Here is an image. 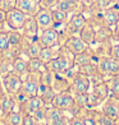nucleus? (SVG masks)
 Instances as JSON below:
<instances>
[{
  "mask_svg": "<svg viewBox=\"0 0 119 125\" xmlns=\"http://www.w3.org/2000/svg\"><path fill=\"white\" fill-rule=\"evenodd\" d=\"M61 46H64L68 51H71L73 55H77V54H81L83 51H86L90 46L83 41V40L79 37L78 35H72V36H68L63 43H61Z\"/></svg>",
  "mask_w": 119,
  "mask_h": 125,
  "instance_id": "nucleus-10",
  "label": "nucleus"
},
{
  "mask_svg": "<svg viewBox=\"0 0 119 125\" xmlns=\"http://www.w3.org/2000/svg\"><path fill=\"white\" fill-rule=\"evenodd\" d=\"M69 91L73 94H82V93H88L91 91V78L77 72L73 75L71 81V88Z\"/></svg>",
  "mask_w": 119,
  "mask_h": 125,
  "instance_id": "nucleus-6",
  "label": "nucleus"
},
{
  "mask_svg": "<svg viewBox=\"0 0 119 125\" xmlns=\"http://www.w3.org/2000/svg\"><path fill=\"white\" fill-rule=\"evenodd\" d=\"M51 106L68 112L73 106H74V96H73V93L71 92V91L59 92V93L55 94V97L51 102Z\"/></svg>",
  "mask_w": 119,
  "mask_h": 125,
  "instance_id": "nucleus-9",
  "label": "nucleus"
},
{
  "mask_svg": "<svg viewBox=\"0 0 119 125\" xmlns=\"http://www.w3.org/2000/svg\"><path fill=\"white\" fill-rule=\"evenodd\" d=\"M58 50L59 47H42L41 51H40V55H38V59L41 60L45 65L48 64L50 60H53L56 55H58Z\"/></svg>",
  "mask_w": 119,
  "mask_h": 125,
  "instance_id": "nucleus-31",
  "label": "nucleus"
},
{
  "mask_svg": "<svg viewBox=\"0 0 119 125\" xmlns=\"http://www.w3.org/2000/svg\"><path fill=\"white\" fill-rule=\"evenodd\" d=\"M38 31H40V28L37 26L35 17H27L23 26L21 28L22 35L26 38H36V37H38Z\"/></svg>",
  "mask_w": 119,
  "mask_h": 125,
  "instance_id": "nucleus-17",
  "label": "nucleus"
},
{
  "mask_svg": "<svg viewBox=\"0 0 119 125\" xmlns=\"http://www.w3.org/2000/svg\"><path fill=\"white\" fill-rule=\"evenodd\" d=\"M99 73L104 78H109L119 74V61L113 59L111 56H101L97 59Z\"/></svg>",
  "mask_w": 119,
  "mask_h": 125,
  "instance_id": "nucleus-4",
  "label": "nucleus"
},
{
  "mask_svg": "<svg viewBox=\"0 0 119 125\" xmlns=\"http://www.w3.org/2000/svg\"><path fill=\"white\" fill-rule=\"evenodd\" d=\"M45 106L46 105H45V102L42 101V98L40 96H32V97H28L23 104L19 105V110L23 114H31V115H33L38 110L44 109Z\"/></svg>",
  "mask_w": 119,
  "mask_h": 125,
  "instance_id": "nucleus-13",
  "label": "nucleus"
},
{
  "mask_svg": "<svg viewBox=\"0 0 119 125\" xmlns=\"http://www.w3.org/2000/svg\"><path fill=\"white\" fill-rule=\"evenodd\" d=\"M82 1H83V4L86 5V7H90V5H92L94 3L97 1V0H82Z\"/></svg>",
  "mask_w": 119,
  "mask_h": 125,
  "instance_id": "nucleus-45",
  "label": "nucleus"
},
{
  "mask_svg": "<svg viewBox=\"0 0 119 125\" xmlns=\"http://www.w3.org/2000/svg\"><path fill=\"white\" fill-rule=\"evenodd\" d=\"M78 68V72L82 73V74L90 77L91 79L96 78V77H103L99 73V66H97V60H95L92 62H88L86 65H82V66H77Z\"/></svg>",
  "mask_w": 119,
  "mask_h": 125,
  "instance_id": "nucleus-24",
  "label": "nucleus"
},
{
  "mask_svg": "<svg viewBox=\"0 0 119 125\" xmlns=\"http://www.w3.org/2000/svg\"><path fill=\"white\" fill-rule=\"evenodd\" d=\"M74 66V55L60 45L58 55L46 64V69L54 72L55 74H67Z\"/></svg>",
  "mask_w": 119,
  "mask_h": 125,
  "instance_id": "nucleus-1",
  "label": "nucleus"
},
{
  "mask_svg": "<svg viewBox=\"0 0 119 125\" xmlns=\"http://www.w3.org/2000/svg\"><path fill=\"white\" fill-rule=\"evenodd\" d=\"M51 15H53V21H54V27H59V26H64L68 19H69V15L67 12L58 8H53L51 9Z\"/></svg>",
  "mask_w": 119,
  "mask_h": 125,
  "instance_id": "nucleus-28",
  "label": "nucleus"
},
{
  "mask_svg": "<svg viewBox=\"0 0 119 125\" xmlns=\"http://www.w3.org/2000/svg\"><path fill=\"white\" fill-rule=\"evenodd\" d=\"M114 31L111 27L107 26H99L96 27V42H107L113 41Z\"/></svg>",
  "mask_w": 119,
  "mask_h": 125,
  "instance_id": "nucleus-22",
  "label": "nucleus"
},
{
  "mask_svg": "<svg viewBox=\"0 0 119 125\" xmlns=\"http://www.w3.org/2000/svg\"><path fill=\"white\" fill-rule=\"evenodd\" d=\"M91 92L94 94H96L100 100H106L107 98V96L110 94V89L109 87H107V84L105 82V79L104 81H101V82H97L96 84H94L92 88H91Z\"/></svg>",
  "mask_w": 119,
  "mask_h": 125,
  "instance_id": "nucleus-27",
  "label": "nucleus"
},
{
  "mask_svg": "<svg viewBox=\"0 0 119 125\" xmlns=\"http://www.w3.org/2000/svg\"><path fill=\"white\" fill-rule=\"evenodd\" d=\"M113 4L111 0H97L96 3H94L92 5H90V7H87V10L90 12V14L94 15V14H99L101 12H104L105 9L110 8Z\"/></svg>",
  "mask_w": 119,
  "mask_h": 125,
  "instance_id": "nucleus-30",
  "label": "nucleus"
},
{
  "mask_svg": "<svg viewBox=\"0 0 119 125\" xmlns=\"http://www.w3.org/2000/svg\"><path fill=\"white\" fill-rule=\"evenodd\" d=\"M78 36L81 37L88 46H91V45H94L96 42V27L88 21L86 23V26H84L81 30V32L78 33Z\"/></svg>",
  "mask_w": 119,
  "mask_h": 125,
  "instance_id": "nucleus-19",
  "label": "nucleus"
},
{
  "mask_svg": "<svg viewBox=\"0 0 119 125\" xmlns=\"http://www.w3.org/2000/svg\"><path fill=\"white\" fill-rule=\"evenodd\" d=\"M41 49H42V46H41V43L38 42V37H36V38H26L23 54L27 56L28 59H31V58H38Z\"/></svg>",
  "mask_w": 119,
  "mask_h": 125,
  "instance_id": "nucleus-18",
  "label": "nucleus"
},
{
  "mask_svg": "<svg viewBox=\"0 0 119 125\" xmlns=\"http://www.w3.org/2000/svg\"><path fill=\"white\" fill-rule=\"evenodd\" d=\"M113 31H114V37H113V40H119V21L117 22V24L113 27Z\"/></svg>",
  "mask_w": 119,
  "mask_h": 125,
  "instance_id": "nucleus-44",
  "label": "nucleus"
},
{
  "mask_svg": "<svg viewBox=\"0 0 119 125\" xmlns=\"http://www.w3.org/2000/svg\"><path fill=\"white\" fill-rule=\"evenodd\" d=\"M38 125H48V124L45 123V121H40V123H38Z\"/></svg>",
  "mask_w": 119,
  "mask_h": 125,
  "instance_id": "nucleus-47",
  "label": "nucleus"
},
{
  "mask_svg": "<svg viewBox=\"0 0 119 125\" xmlns=\"http://www.w3.org/2000/svg\"><path fill=\"white\" fill-rule=\"evenodd\" d=\"M15 8L23 12L27 17H35L36 13L41 9L38 0H17Z\"/></svg>",
  "mask_w": 119,
  "mask_h": 125,
  "instance_id": "nucleus-15",
  "label": "nucleus"
},
{
  "mask_svg": "<svg viewBox=\"0 0 119 125\" xmlns=\"http://www.w3.org/2000/svg\"><path fill=\"white\" fill-rule=\"evenodd\" d=\"M115 125H119V116L115 117Z\"/></svg>",
  "mask_w": 119,
  "mask_h": 125,
  "instance_id": "nucleus-46",
  "label": "nucleus"
},
{
  "mask_svg": "<svg viewBox=\"0 0 119 125\" xmlns=\"http://www.w3.org/2000/svg\"><path fill=\"white\" fill-rule=\"evenodd\" d=\"M55 73L49 70V69H45L44 72L40 73V83L44 84L46 87H53L54 81H55Z\"/></svg>",
  "mask_w": 119,
  "mask_h": 125,
  "instance_id": "nucleus-33",
  "label": "nucleus"
},
{
  "mask_svg": "<svg viewBox=\"0 0 119 125\" xmlns=\"http://www.w3.org/2000/svg\"><path fill=\"white\" fill-rule=\"evenodd\" d=\"M46 69V65L38 58H31L27 60V70L28 73H41Z\"/></svg>",
  "mask_w": 119,
  "mask_h": 125,
  "instance_id": "nucleus-32",
  "label": "nucleus"
},
{
  "mask_svg": "<svg viewBox=\"0 0 119 125\" xmlns=\"http://www.w3.org/2000/svg\"><path fill=\"white\" fill-rule=\"evenodd\" d=\"M44 121L48 125H69V119L65 116V111L56 109L51 105L45 107Z\"/></svg>",
  "mask_w": 119,
  "mask_h": 125,
  "instance_id": "nucleus-5",
  "label": "nucleus"
},
{
  "mask_svg": "<svg viewBox=\"0 0 119 125\" xmlns=\"http://www.w3.org/2000/svg\"><path fill=\"white\" fill-rule=\"evenodd\" d=\"M13 72L19 74L22 78H23L28 70H27V60L22 58V55H18L13 59Z\"/></svg>",
  "mask_w": 119,
  "mask_h": 125,
  "instance_id": "nucleus-29",
  "label": "nucleus"
},
{
  "mask_svg": "<svg viewBox=\"0 0 119 125\" xmlns=\"http://www.w3.org/2000/svg\"><path fill=\"white\" fill-rule=\"evenodd\" d=\"M22 82H23V78H22L19 74H17V73H14V72H10L5 77H3L4 91L8 94L15 96L18 92H21Z\"/></svg>",
  "mask_w": 119,
  "mask_h": 125,
  "instance_id": "nucleus-8",
  "label": "nucleus"
},
{
  "mask_svg": "<svg viewBox=\"0 0 119 125\" xmlns=\"http://www.w3.org/2000/svg\"><path fill=\"white\" fill-rule=\"evenodd\" d=\"M95 60H97L95 58L94 52L91 51V49H87L86 51H83L81 54H77L74 55V65L76 66H82V65H86L88 62H92Z\"/></svg>",
  "mask_w": 119,
  "mask_h": 125,
  "instance_id": "nucleus-26",
  "label": "nucleus"
},
{
  "mask_svg": "<svg viewBox=\"0 0 119 125\" xmlns=\"http://www.w3.org/2000/svg\"><path fill=\"white\" fill-rule=\"evenodd\" d=\"M69 125H86L83 121L82 117H78V116H72L69 119Z\"/></svg>",
  "mask_w": 119,
  "mask_h": 125,
  "instance_id": "nucleus-42",
  "label": "nucleus"
},
{
  "mask_svg": "<svg viewBox=\"0 0 119 125\" xmlns=\"http://www.w3.org/2000/svg\"><path fill=\"white\" fill-rule=\"evenodd\" d=\"M88 22L87 17L84 15L83 13H76V14H72L69 17L68 22L64 24V30H63V33H60V40H61V36H63V41L68 37V36H72V35H78L81 30L86 26V23ZM63 43V42H61Z\"/></svg>",
  "mask_w": 119,
  "mask_h": 125,
  "instance_id": "nucleus-2",
  "label": "nucleus"
},
{
  "mask_svg": "<svg viewBox=\"0 0 119 125\" xmlns=\"http://www.w3.org/2000/svg\"><path fill=\"white\" fill-rule=\"evenodd\" d=\"M38 120L31 115V114H24L23 115V121H22V125H38Z\"/></svg>",
  "mask_w": 119,
  "mask_h": 125,
  "instance_id": "nucleus-39",
  "label": "nucleus"
},
{
  "mask_svg": "<svg viewBox=\"0 0 119 125\" xmlns=\"http://www.w3.org/2000/svg\"><path fill=\"white\" fill-rule=\"evenodd\" d=\"M38 42L42 47H59L61 45L60 33L56 27L42 30L38 36Z\"/></svg>",
  "mask_w": 119,
  "mask_h": 125,
  "instance_id": "nucleus-7",
  "label": "nucleus"
},
{
  "mask_svg": "<svg viewBox=\"0 0 119 125\" xmlns=\"http://www.w3.org/2000/svg\"><path fill=\"white\" fill-rule=\"evenodd\" d=\"M26 18H27V15L17 8L7 12V24L13 31H21Z\"/></svg>",
  "mask_w": 119,
  "mask_h": 125,
  "instance_id": "nucleus-11",
  "label": "nucleus"
},
{
  "mask_svg": "<svg viewBox=\"0 0 119 125\" xmlns=\"http://www.w3.org/2000/svg\"><path fill=\"white\" fill-rule=\"evenodd\" d=\"M4 23H7V12L0 9V26H3Z\"/></svg>",
  "mask_w": 119,
  "mask_h": 125,
  "instance_id": "nucleus-43",
  "label": "nucleus"
},
{
  "mask_svg": "<svg viewBox=\"0 0 119 125\" xmlns=\"http://www.w3.org/2000/svg\"><path fill=\"white\" fill-rule=\"evenodd\" d=\"M23 115L24 114L19 111H12L8 114H3L1 119L3 125H22V121H23Z\"/></svg>",
  "mask_w": 119,
  "mask_h": 125,
  "instance_id": "nucleus-20",
  "label": "nucleus"
},
{
  "mask_svg": "<svg viewBox=\"0 0 119 125\" xmlns=\"http://www.w3.org/2000/svg\"><path fill=\"white\" fill-rule=\"evenodd\" d=\"M111 1H113V4H118L119 0H111Z\"/></svg>",
  "mask_w": 119,
  "mask_h": 125,
  "instance_id": "nucleus-48",
  "label": "nucleus"
},
{
  "mask_svg": "<svg viewBox=\"0 0 119 125\" xmlns=\"http://www.w3.org/2000/svg\"><path fill=\"white\" fill-rule=\"evenodd\" d=\"M95 119H96V124L97 125H115V119L104 114L101 110L100 111L95 110Z\"/></svg>",
  "mask_w": 119,
  "mask_h": 125,
  "instance_id": "nucleus-34",
  "label": "nucleus"
},
{
  "mask_svg": "<svg viewBox=\"0 0 119 125\" xmlns=\"http://www.w3.org/2000/svg\"><path fill=\"white\" fill-rule=\"evenodd\" d=\"M103 100H100L96 94H94L91 91L88 92V94H87V105H86V107L87 109H96L97 106H101V104H103Z\"/></svg>",
  "mask_w": 119,
  "mask_h": 125,
  "instance_id": "nucleus-37",
  "label": "nucleus"
},
{
  "mask_svg": "<svg viewBox=\"0 0 119 125\" xmlns=\"http://www.w3.org/2000/svg\"><path fill=\"white\" fill-rule=\"evenodd\" d=\"M96 125H97V124H96Z\"/></svg>",
  "mask_w": 119,
  "mask_h": 125,
  "instance_id": "nucleus-51",
  "label": "nucleus"
},
{
  "mask_svg": "<svg viewBox=\"0 0 119 125\" xmlns=\"http://www.w3.org/2000/svg\"><path fill=\"white\" fill-rule=\"evenodd\" d=\"M101 111L106 115L111 116L113 119H115L119 116V96L110 93L107 96V98L104 100V102L101 104Z\"/></svg>",
  "mask_w": 119,
  "mask_h": 125,
  "instance_id": "nucleus-12",
  "label": "nucleus"
},
{
  "mask_svg": "<svg viewBox=\"0 0 119 125\" xmlns=\"http://www.w3.org/2000/svg\"><path fill=\"white\" fill-rule=\"evenodd\" d=\"M117 7H118V8H119V3H118V4H117Z\"/></svg>",
  "mask_w": 119,
  "mask_h": 125,
  "instance_id": "nucleus-50",
  "label": "nucleus"
},
{
  "mask_svg": "<svg viewBox=\"0 0 119 125\" xmlns=\"http://www.w3.org/2000/svg\"><path fill=\"white\" fill-rule=\"evenodd\" d=\"M110 56L113 59H115V60L119 61V42L115 43V45H113L111 51H110Z\"/></svg>",
  "mask_w": 119,
  "mask_h": 125,
  "instance_id": "nucleus-41",
  "label": "nucleus"
},
{
  "mask_svg": "<svg viewBox=\"0 0 119 125\" xmlns=\"http://www.w3.org/2000/svg\"><path fill=\"white\" fill-rule=\"evenodd\" d=\"M9 50L8 31H0V58Z\"/></svg>",
  "mask_w": 119,
  "mask_h": 125,
  "instance_id": "nucleus-36",
  "label": "nucleus"
},
{
  "mask_svg": "<svg viewBox=\"0 0 119 125\" xmlns=\"http://www.w3.org/2000/svg\"><path fill=\"white\" fill-rule=\"evenodd\" d=\"M35 19L37 22V26L40 28V31L46 30V28H51L54 27V21H53V15H51V9L48 8H41L36 13Z\"/></svg>",
  "mask_w": 119,
  "mask_h": 125,
  "instance_id": "nucleus-16",
  "label": "nucleus"
},
{
  "mask_svg": "<svg viewBox=\"0 0 119 125\" xmlns=\"http://www.w3.org/2000/svg\"><path fill=\"white\" fill-rule=\"evenodd\" d=\"M55 94H56V92H55V89L53 87H46V86H44V84H40L37 96H40V97L42 98V101L45 102V105H46V106L51 105Z\"/></svg>",
  "mask_w": 119,
  "mask_h": 125,
  "instance_id": "nucleus-25",
  "label": "nucleus"
},
{
  "mask_svg": "<svg viewBox=\"0 0 119 125\" xmlns=\"http://www.w3.org/2000/svg\"><path fill=\"white\" fill-rule=\"evenodd\" d=\"M15 104H17L15 97L12 94H8L7 92L0 97V110L3 114L12 112L15 109Z\"/></svg>",
  "mask_w": 119,
  "mask_h": 125,
  "instance_id": "nucleus-23",
  "label": "nucleus"
},
{
  "mask_svg": "<svg viewBox=\"0 0 119 125\" xmlns=\"http://www.w3.org/2000/svg\"><path fill=\"white\" fill-rule=\"evenodd\" d=\"M17 0H0V9H3L4 12H9L15 8Z\"/></svg>",
  "mask_w": 119,
  "mask_h": 125,
  "instance_id": "nucleus-38",
  "label": "nucleus"
},
{
  "mask_svg": "<svg viewBox=\"0 0 119 125\" xmlns=\"http://www.w3.org/2000/svg\"><path fill=\"white\" fill-rule=\"evenodd\" d=\"M0 125H3V124H1V119H0Z\"/></svg>",
  "mask_w": 119,
  "mask_h": 125,
  "instance_id": "nucleus-49",
  "label": "nucleus"
},
{
  "mask_svg": "<svg viewBox=\"0 0 119 125\" xmlns=\"http://www.w3.org/2000/svg\"><path fill=\"white\" fill-rule=\"evenodd\" d=\"M40 84V73H27L23 77L21 93H23L26 97L37 96Z\"/></svg>",
  "mask_w": 119,
  "mask_h": 125,
  "instance_id": "nucleus-3",
  "label": "nucleus"
},
{
  "mask_svg": "<svg viewBox=\"0 0 119 125\" xmlns=\"http://www.w3.org/2000/svg\"><path fill=\"white\" fill-rule=\"evenodd\" d=\"M55 8L64 10L68 14H76V13H83L82 9L86 8V5L83 4L82 0H59L56 3Z\"/></svg>",
  "mask_w": 119,
  "mask_h": 125,
  "instance_id": "nucleus-14",
  "label": "nucleus"
},
{
  "mask_svg": "<svg viewBox=\"0 0 119 125\" xmlns=\"http://www.w3.org/2000/svg\"><path fill=\"white\" fill-rule=\"evenodd\" d=\"M38 1H40L41 8L53 9V8H55V5H56V3H58L59 0H38Z\"/></svg>",
  "mask_w": 119,
  "mask_h": 125,
  "instance_id": "nucleus-40",
  "label": "nucleus"
},
{
  "mask_svg": "<svg viewBox=\"0 0 119 125\" xmlns=\"http://www.w3.org/2000/svg\"><path fill=\"white\" fill-rule=\"evenodd\" d=\"M105 82H106L107 87H109V89H110V93L119 96V74L109 77Z\"/></svg>",
  "mask_w": 119,
  "mask_h": 125,
  "instance_id": "nucleus-35",
  "label": "nucleus"
},
{
  "mask_svg": "<svg viewBox=\"0 0 119 125\" xmlns=\"http://www.w3.org/2000/svg\"><path fill=\"white\" fill-rule=\"evenodd\" d=\"M71 81H72V79L68 78L65 74H56L54 84H53V88L55 89L56 93L69 91V88H71Z\"/></svg>",
  "mask_w": 119,
  "mask_h": 125,
  "instance_id": "nucleus-21",
  "label": "nucleus"
}]
</instances>
